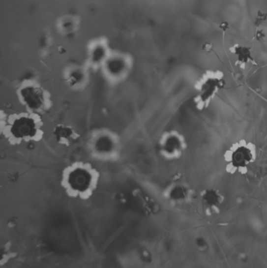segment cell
Listing matches in <instances>:
<instances>
[{
	"mask_svg": "<svg viewBox=\"0 0 267 268\" xmlns=\"http://www.w3.org/2000/svg\"><path fill=\"white\" fill-rule=\"evenodd\" d=\"M24 101L29 108L37 110L42 106L44 97L42 91L36 87H28L21 92Z\"/></svg>",
	"mask_w": 267,
	"mask_h": 268,
	"instance_id": "cell-2",
	"label": "cell"
},
{
	"mask_svg": "<svg viewBox=\"0 0 267 268\" xmlns=\"http://www.w3.org/2000/svg\"><path fill=\"white\" fill-rule=\"evenodd\" d=\"M11 133L17 138L32 137L36 133V125L32 119L21 117L14 121L12 125Z\"/></svg>",
	"mask_w": 267,
	"mask_h": 268,
	"instance_id": "cell-1",
	"label": "cell"
},
{
	"mask_svg": "<svg viewBox=\"0 0 267 268\" xmlns=\"http://www.w3.org/2000/svg\"><path fill=\"white\" fill-rule=\"evenodd\" d=\"M252 160V154L245 147H240L232 154V163L235 167H244Z\"/></svg>",
	"mask_w": 267,
	"mask_h": 268,
	"instance_id": "cell-4",
	"label": "cell"
},
{
	"mask_svg": "<svg viewBox=\"0 0 267 268\" xmlns=\"http://www.w3.org/2000/svg\"><path fill=\"white\" fill-rule=\"evenodd\" d=\"M91 183V176L86 170L77 169L70 174L69 183L76 191H84Z\"/></svg>",
	"mask_w": 267,
	"mask_h": 268,
	"instance_id": "cell-3",
	"label": "cell"
},
{
	"mask_svg": "<svg viewBox=\"0 0 267 268\" xmlns=\"http://www.w3.org/2000/svg\"><path fill=\"white\" fill-rule=\"evenodd\" d=\"M55 134L58 139H65L67 137H69L71 132H70L69 128L58 126L55 130Z\"/></svg>",
	"mask_w": 267,
	"mask_h": 268,
	"instance_id": "cell-5",
	"label": "cell"
}]
</instances>
